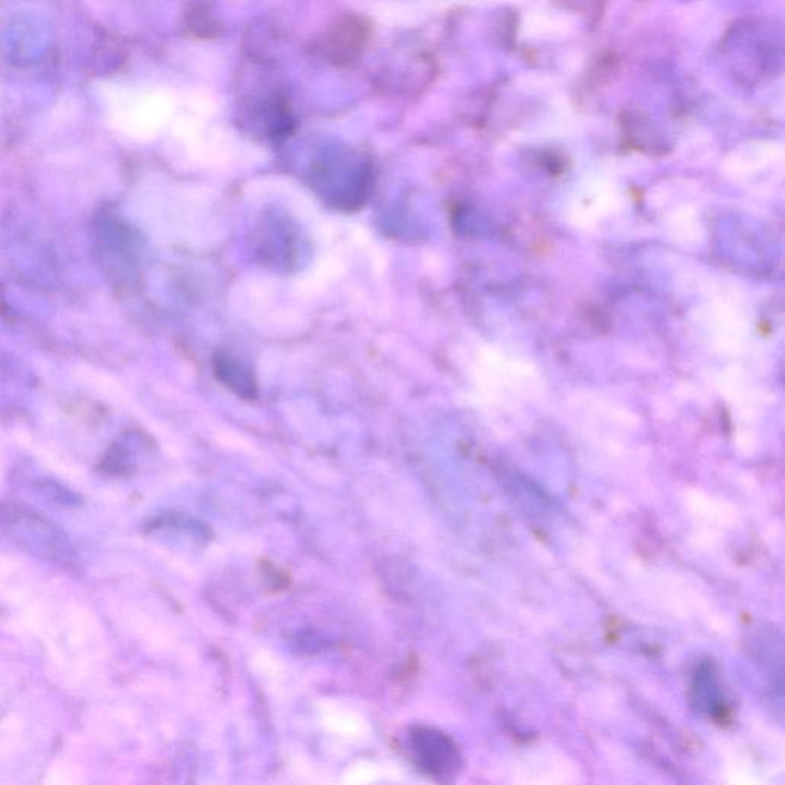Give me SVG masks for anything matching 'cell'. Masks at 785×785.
Segmentation results:
<instances>
[{"label": "cell", "instance_id": "6da1fadb", "mask_svg": "<svg viewBox=\"0 0 785 785\" xmlns=\"http://www.w3.org/2000/svg\"><path fill=\"white\" fill-rule=\"evenodd\" d=\"M0 534L22 552L43 562L71 565L76 548L50 517L20 503L0 505Z\"/></svg>", "mask_w": 785, "mask_h": 785}, {"label": "cell", "instance_id": "7a4b0ae2", "mask_svg": "<svg viewBox=\"0 0 785 785\" xmlns=\"http://www.w3.org/2000/svg\"><path fill=\"white\" fill-rule=\"evenodd\" d=\"M94 241L100 266L115 283L134 275L138 240L125 218L114 207H102L94 221Z\"/></svg>", "mask_w": 785, "mask_h": 785}, {"label": "cell", "instance_id": "3957f363", "mask_svg": "<svg viewBox=\"0 0 785 785\" xmlns=\"http://www.w3.org/2000/svg\"><path fill=\"white\" fill-rule=\"evenodd\" d=\"M272 229L264 227L261 235L260 253L264 260L272 263L273 266L290 267L298 258L299 237L292 230V226L286 221H272Z\"/></svg>", "mask_w": 785, "mask_h": 785}, {"label": "cell", "instance_id": "277c9868", "mask_svg": "<svg viewBox=\"0 0 785 785\" xmlns=\"http://www.w3.org/2000/svg\"><path fill=\"white\" fill-rule=\"evenodd\" d=\"M214 368L218 379L241 398L253 399L257 396V382L252 370L234 356L226 353L215 356Z\"/></svg>", "mask_w": 785, "mask_h": 785}, {"label": "cell", "instance_id": "5b68a950", "mask_svg": "<svg viewBox=\"0 0 785 785\" xmlns=\"http://www.w3.org/2000/svg\"><path fill=\"white\" fill-rule=\"evenodd\" d=\"M33 490L46 500L48 503H53L57 506H76L79 505L80 499L77 494L68 488H63L60 483L48 479V477H37L33 482Z\"/></svg>", "mask_w": 785, "mask_h": 785}]
</instances>
